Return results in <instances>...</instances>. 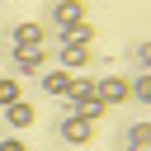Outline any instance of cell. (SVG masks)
Here are the masks:
<instances>
[{
  "label": "cell",
  "mask_w": 151,
  "mask_h": 151,
  "mask_svg": "<svg viewBox=\"0 0 151 151\" xmlns=\"http://www.w3.org/2000/svg\"><path fill=\"white\" fill-rule=\"evenodd\" d=\"M99 33H94V24L85 19V24H76V28H61V42H80V47H90Z\"/></svg>",
  "instance_id": "ba28073f"
},
{
  "label": "cell",
  "mask_w": 151,
  "mask_h": 151,
  "mask_svg": "<svg viewBox=\"0 0 151 151\" xmlns=\"http://www.w3.org/2000/svg\"><path fill=\"white\" fill-rule=\"evenodd\" d=\"M52 19H57V28L85 24V0H57V5H52Z\"/></svg>",
  "instance_id": "277c9868"
},
{
  "label": "cell",
  "mask_w": 151,
  "mask_h": 151,
  "mask_svg": "<svg viewBox=\"0 0 151 151\" xmlns=\"http://www.w3.org/2000/svg\"><path fill=\"white\" fill-rule=\"evenodd\" d=\"M0 151H28V146H24L19 137H9V142H0Z\"/></svg>",
  "instance_id": "4fadbf2b"
},
{
  "label": "cell",
  "mask_w": 151,
  "mask_h": 151,
  "mask_svg": "<svg viewBox=\"0 0 151 151\" xmlns=\"http://www.w3.org/2000/svg\"><path fill=\"white\" fill-rule=\"evenodd\" d=\"M76 85V71H52V76H42V90L47 94H66Z\"/></svg>",
  "instance_id": "9c48e42d"
},
{
  "label": "cell",
  "mask_w": 151,
  "mask_h": 151,
  "mask_svg": "<svg viewBox=\"0 0 151 151\" xmlns=\"http://www.w3.org/2000/svg\"><path fill=\"white\" fill-rule=\"evenodd\" d=\"M90 94H94L104 109H113V104H123V99H127V76H104V80H94V85H90Z\"/></svg>",
  "instance_id": "6da1fadb"
},
{
  "label": "cell",
  "mask_w": 151,
  "mask_h": 151,
  "mask_svg": "<svg viewBox=\"0 0 151 151\" xmlns=\"http://www.w3.org/2000/svg\"><path fill=\"white\" fill-rule=\"evenodd\" d=\"M90 61H94L90 47H80V42H61V71H80V66H90Z\"/></svg>",
  "instance_id": "8992f818"
},
{
  "label": "cell",
  "mask_w": 151,
  "mask_h": 151,
  "mask_svg": "<svg viewBox=\"0 0 151 151\" xmlns=\"http://www.w3.org/2000/svg\"><path fill=\"white\" fill-rule=\"evenodd\" d=\"M61 137H66L71 146H85V142L94 137V123H85V118H71V113H66V118H61Z\"/></svg>",
  "instance_id": "5b68a950"
},
{
  "label": "cell",
  "mask_w": 151,
  "mask_h": 151,
  "mask_svg": "<svg viewBox=\"0 0 151 151\" xmlns=\"http://www.w3.org/2000/svg\"><path fill=\"white\" fill-rule=\"evenodd\" d=\"M42 61H47L42 42H19V47H14V66H19L24 76H38V71H42Z\"/></svg>",
  "instance_id": "3957f363"
},
{
  "label": "cell",
  "mask_w": 151,
  "mask_h": 151,
  "mask_svg": "<svg viewBox=\"0 0 151 151\" xmlns=\"http://www.w3.org/2000/svg\"><path fill=\"white\" fill-rule=\"evenodd\" d=\"M61 99H66V113H71V118H85V123H94V118H104V113H109L90 90H85V94H61Z\"/></svg>",
  "instance_id": "7a4b0ae2"
},
{
  "label": "cell",
  "mask_w": 151,
  "mask_h": 151,
  "mask_svg": "<svg viewBox=\"0 0 151 151\" xmlns=\"http://www.w3.org/2000/svg\"><path fill=\"white\" fill-rule=\"evenodd\" d=\"M19 42H42V24H14V47Z\"/></svg>",
  "instance_id": "8fae6325"
},
{
  "label": "cell",
  "mask_w": 151,
  "mask_h": 151,
  "mask_svg": "<svg viewBox=\"0 0 151 151\" xmlns=\"http://www.w3.org/2000/svg\"><path fill=\"white\" fill-rule=\"evenodd\" d=\"M127 151H151V127L146 123H132L127 127Z\"/></svg>",
  "instance_id": "30bf717a"
},
{
  "label": "cell",
  "mask_w": 151,
  "mask_h": 151,
  "mask_svg": "<svg viewBox=\"0 0 151 151\" xmlns=\"http://www.w3.org/2000/svg\"><path fill=\"white\" fill-rule=\"evenodd\" d=\"M5 118H9L14 127H28V123L38 118V109H33L28 99H14V104H5Z\"/></svg>",
  "instance_id": "52a82bcc"
},
{
  "label": "cell",
  "mask_w": 151,
  "mask_h": 151,
  "mask_svg": "<svg viewBox=\"0 0 151 151\" xmlns=\"http://www.w3.org/2000/svg\"><path fill=\"white\" fill-rule=\"evenodd\" d=\"M14 99H19V80H14V76H0V109L14 104Z\"/></svg>",
  "instance_id": "7c38bea8"
}]
</instances>
